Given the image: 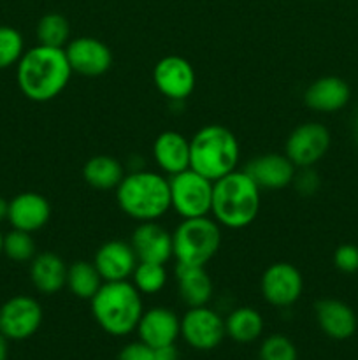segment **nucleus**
I'll return each mask as SVG.
<instances>
[{
    "label": "nucleus",
    "instance_id": "4c0bfd02",
    "mask_svg": "<svg viewBox=\"0 0 358 360\" xmlns=\"http://www.w3.org/2000/svg\"><path fill=\"white\" fill-rule=\"evenodd\" d=\"M0 253H4V234L0 232Z\"/></svg>",
    "mask_w": 358,
    "mask_h": 360
},
{
    "label": "nucleus",
    "instance_id": "2f4dec72",
    "mask_svg": "<svg viewBox=\"0 0 358 360\" xmlns=\"http://www.w3.org/2000/svg\"><path fill=\"white\" fill-rule=\"evenodd\" d=\"M333 264L343 273H357L358 271V246L340 245L333 253Z\"/></svg>",
    "mask_w": 358,
    "mask_h": 360
},
{
    "label": "nucleus",
    "instance_id": "ddd939ff",
    "mask_svg": "<svg viewBox=\"0 0 358 360\" xmlns=\"http://www.w3.org/2000/svg\"><path fill=\"white\" fill-rule=\"evenodd\" d=\"M65 55L72 72L98 77L112 65V53L105 42L95 37H77L65 46Z\"/></svg>",
    "mask_w": 358,
    "mask_h": 360
},
{
    "label": "nucleus",
    "instance_id": "4468645a",
    "mask_svg": "<svg viewBox=\"0 0 358 360\" xmlns=\"http://www.w3.org/2000/svg\"><path fill=\"white\" fill-rule=\"evenodd\" d=\"M132 245L139 262L167 264L174 257L172 234L157 221H140L132 232Z\"/></svg>",
    "mask_w": 358,
    "mask_h": 360
},
{
    "label": "nucleus",
    "instance_id": "a211bd4d",
    "mask_svg": "<svg viewBox=\"0 0 358 360\" xmlns=\"http://www.w3.org/2000/svg\"><path fill=\"white\" fill-rule=\"evenodd\" d=\"M137 333L142 343L151 348L174 345L181 334V320L172 309L151 308L142 313L137 326Z\"/></svg>",
    "mask_w": 358,
    "mask_h": 360
},
{
    "label": "nucleus",
    "instance_id": "473e14b6",
    "mask_svg": "<svg viewBox=\"0 0 358 360\" xmlns=\"http://www.w3.org/2000/svg\"><path fill=\"white\" fill-rule=\"evenodd\" d=\"M293 186L300 195H314L319 188V176L312 171V167H302L300 171L295 172Z\"/></svg>",
    "mask_w": 358,
    "mask_h": 360
},
{
    "label": "nucleus",
    "instance_id": "5701e85b",
    "mask_svg": "<svg viewBox=\"0 0 358 360\" xmlns=\"http://www.w3.org/2000/svg\"><path fill=\"white\" fill-rule=\"evenodd\" d=\"M30 280L41 294H58L67 287V269L62 257L51 252H42L30 260Z\"/></svg>",
    "mask_w": 358,
    "mask_h": 360
},
{
    "label": "nucleus",
    "instance_id": "f704fd0d",
    "mask_svg": "<svg viewBox=\"0 0 358 360\" xmlns=\"http://www.w3.org/2000/svg\"><path fill=\"white\" fill-rule=\"evenodd\" d=\"M153 360H179V352L175 345L153 348Z\"/></svg>",
    "mask_w": 358,
    "mask_h": 360
},
{
    "label": "nucleus",
    "instance_id": "39448f33",
    "mask_svg": "<svg viewBox=\"0 0 358 360\" xmlns=\"http://www.w3.org/2000/svg\"><path fill=\"white\" fill-rule=\"evenodd\" d=\"M239 157V141L227 127L206 125L190 139V169L211 181L235 171Z\"/></svg>",
    "mask_w": 358,
    "mask_h": 360
},
{
    "label": "nucleus",
    "instance_id": "2eb2a0df",
    "mask_svg": "<svg viewBox=\"0 0 358 360\" xmlns=\"http://www.w3.org/2000/svg\"><path fill=\"white\" fill-rule=\"evenodd\" d=\"M137 255L125 241H107L97 250L93 264L104 281H125L137 267Z\"/></svg>",
    "mask_w": 358,
    "mask_h": 360
},
{
    "label": "nucleus",
    "instance_id": "1a4fd4ad",
    "mask_svg": "<svg viewBox=\"0 0 358 360\" xmlns=\"http://www.w3.org/2000/svg\"><path fill=\"white\" fill-rule=\"evenodd\" d=\"M181 336L195 350H214L227 336L225 320L207 306L190 308L181 319Z\"/></svg>",
    "mask_w": 358,
    "mask_h": 360
},
{
    "label": "nucleus",
    "instance_id": "4be33fe9",
    "mask_svg": "<svg viewBox=\"0 0 358 360\" xmlns=\"http://www.w3.org/2000/svg\"><path fill=\"white\" fill-rule=\"evenodd\" d=\"M175 281H178V294L188 308L207 306L213 297V281L207 274L206 266H175Z\"/></svg>",
    "mask_w": 358,
    "mask_h": 360
},
{
    "label": "nucleus",
    "instance_id": "20e7f679",
    "mask_svg": "<svg viewBox=\"0 0 358 360\" xmlns=\"http://www.w3.org/2000/svg\"><path fill=\"white\" fill-rule=\"evenodd\" d=\"M116 200L126 217L137 221H157L171 210L168 179L153 171L130 172L116 188Z\"/></svg>",
    "mask_w": 358,
    "mask_h": 360
},
{
    "label": "nucleus",
    "instance_id": "dca6fc26",
    "mask_svg": "<svg viewBox=\"0 0 358 360\" xmlns=\"http://www.w3.org/2000/svg\"><path fill=\"white\" fill-rule=\"evenodd\" d=\"M253 181L263 190H281L293 183L297 167L286 155L267 153L256 157L244 167Z\"/></svg>",
    "mask_w": 358,
    "mask_h": 360
},
{
    "label": "nucleus",
    "instance_id": "e433bc0d",
    "mask_svg": "<svg viewBox=\"0 0 358 360\" xmlns=\"http://www.w3.org/2000/svg\"><path fill=\"white\" fill-rule=\"evenodd\" d=\"M7 214H9V202L4 197H0V224L7 220Z\"/></svg>",
    "mask_w": 358,
    "mask_h": 360
},
{
    "label": "nucleus",
    "instance_id": "7ed1b4c3",
    "mask_svg": "<svg viewBox=\"0 0 358 360\" xmlns=\"http://www.w3.org/2000/svg\"><path fill=\"white\" fill-rule=\"evenodd\" d=\"M135 285L125 281H104L91 299V315L104 333L128 336L142 316V297Z\"/></svg>",
    "mask_w": 358,
    "mask_h": 360
},
{
    "label": "nucleus",
    "instance_id": "58836bf2",
    "mask_svg": "<svg viewBox=\"0 0 358 360\" xmlns=\"http://www.w3.org/2000/svg\"><path fill=\"white\" fill-rule=\"evenodd\" d=\"M354 130H357V139H358V115H357V122H354Z\"/></svg>",
    "mask_w": 358,
    "mask_h": 360
},
{
    "label": "nucleus",
    "instance_id": "a878e982",
    "mask_svg": "<svg viewBox=\"0 0 358 360\" xmlns=\"http://www.w3.org/2000/svg\"><path fill=\"white\" fill-rule=\"evenodd\" d=\"M102 283H104V280L100 278L93 262L77 260V262L70 264L69 269H67V287L77 299L91 301L98 288L102 287Z\"/></svg>",
    "mask_w": 358,
    "mask_h": 360
},
{
    "label": "nucleus",
    "instance_id": "9b49d317",
    "mask_svg": "<svg viewBox=\"0 0 358 360\" xmlns=\"http://www.w3.org/2000/svg\"><path fill=\"white\" fill-rule=\"evenodd\" d=\"M262 295L270 306L290 308L300 299L304 278L300 271L288 262H276L267 267L260 281Z\"/></svg>",
    "mask_w": 358,
    "mask_h": 360
},
{
    "label": "nucleus",
    "instance_id": "bb28decb",
    "mask_svg": "<svg viewBox=\"0 0 358 360\" xmlns=\"http://www.w3.org/2000/svg\"><path fill=\"white\" fill-rule=\"evenodd\" d=\"M37 41L39 44L49 46V48H62L69 44L70 25L63 14L48 13L39 20L37 23Z\"/></svg>",
    "mask_w": 358,
    "mask_h": 360
},
{
    "label": "nucleus",
    "instance_id": "412c9836",
    "mask_svg": "<svg viewBox=\"0 0 358 360\" xmlns=\"http://www.w3.org/2000/svg\"><path fill=\"white\" fill-rule=\"evenodd\" d=\"M153 157L165 174L186 171L190 169V141L175 130H165L154 139Z\"/></svg>",
    "mask_w": 358,
    "mask_h": 360
},
{
    "label": "nucleus",
    "instance_id": "9d476101",
    "mask_svg": "<svg viewBox=\"0 0 358 360\" xmlns=\"http://www.w3.org/2000/svg\"><path fill=\"white\" fill-rule=\"evenodd\" d=\"M42 323V308L30 295H16L0 306V333L11 341L34 336Z\"/></svg>",
    "mask_w": 358,
    "mask_h": 360
},
{
    "label": "nucleus",
    "instance_id": "7c9ffc66",
    "mask_svg": "<svg viewBox=\"0 0 358 360\" xmlns=\"http://www.w3.org/2000/svg\"><path fill=\"white\" fill-rule=\"evenodd\" d=\"M260 360H298L297 347L290 338L272 334L265 338L260 347Z\"/></svg>",
    "mask_w": 358,
    "mask_h": 360
},
{
    "label": "nucleus",
    "instance_id": "f257e3e1",
    "mask_svg": "<svg viewBox=\"0 0 358 360\" xmlns=\"http://www.w3.org/2000/svg\"><path fill=\"white\" fill-rule=\"evenodd\" d=\"M72 69L65 49L37 44L18 62L16 79L21 94L34 102H49L69 84Z\"/></svg>",
    "mask_w": 358,
    "mask_h": 360
},
{
    "label": "nucleus",
    "instance_id": "c756f323",
    "mask_svg": "<svg viewBox=\"0 0 358 360\" xmlns=\"http://www.w3.org/2000/svg\"><path fill=\"white\" fill-rule=\"evenodd\" d=\"M25 53V42L20 32L7 25H0V70L20 62Z\"/></svg>",
    "mask_w": 358,
    "mask_h": 360
},
{
    "label": "nucleus",
    "instance_id": "cd10ccee",
    "mask_svg": "<svg viewBox=\"0 0 358 360\" xmlns=\"http://www.w3.org/2000/svg\"><path fill=\"white\" fill-rule=\"evenodd\" d=\"M132 283L135 285L140 294L153 295L158 294L167 283V271L164 264L137 262L135 271L132 274Z\"/></svg>",
    "mask_w": 358,
    "mask_h": 360
},
{
    "label": "nucleus",
    "instance_id": "f8f14e48",
    "mask_svg": "<svg viewBox=\"0 0 358 360\" xmlns=\"http://www.w3.org/2000/svg\"><path fill=\"white\" fill-rule=\"evenodd\" d=\"M154 86L168 101H186L195 90V69L186 58L178 55L164 56L153 69Z\"/></svg>",
    "mask_w": 358,
    "mask_h": 360
},
{
    "label": "nucleus",
    "instance_id": "6e6552de",
    "mask_svg": "<svg viewBox=\"0 0 358 360\" xmlns=\"http://www.w3.org/2000/svg\"><path fill=\"white\" fill-rule=\"evenodd\" d=\"M330 148V132L321 123H302L291 130L284 144V155L297 169L312 167L326 155Z\"/></svg>",
    "mask_w": 358,
    "mask_h": 360
},
{
    "label": "nucleus",
    "instance_id": "c85d7f7f",
    "mask_svg": "<svg viewBox=\"0 0 358 360\" xmlns=\"http://www.w3.org/2000/svg\"><path fill=\"white\" fill-rule=\"evenodd\" d=\"M4 253L14 262H30L35 253V241L30 232L13 229L4 236Z\"/></svg>",
    "mask_w": 358,
    "mask_h": 360
},
{
    "label": "nucleus",
    "instance_id": "f03ea898",
    "mask_svg": "<svg viewBox=\"0 0 358 360\" xmlns=\"http://www.w3.org/2000/svg\"><path fill=\"white\" fill-rule=\"evenodd\" d=\"M262 188L251 176L242 171H232L213 183V213L214 220L227 229H244L255 221L260 211Z\"/></svg>",
    "mask_w": 358,
    "mask_h": 360
},
{
    "label": "nucleus",
    "instance_id": "0eeeda50",
    "mask_svg": "<svg viewBox=\"0 0 358 360\" xmlns=\"http://www.w3.org/2000/svg\"><path fill=\"white\" fill-rule=\"evenodd\" d=\"M213 183L193 169L172 174L168 178L171 210L181 218L207 217L213 206Z\"/></svg>",
    "mask_w": 358,
    "mask_h": 360
},
{
    "label": "nucleus",
    "instance_id": "393cba45",
    "mask_svg": "<svg viewBox=\"0 0 358 360\" xmlns=\"http://www.w3.org/2000/svg\"><path fill=\"white\" fill-rule=\"evenodd\" d=\"M225 330H227V336H230L237 343H253L263 333V316L255 308L242 306L227 316Z\"/></svg>",
    "mask_w": 358,
    "mask_h": 360
},
{
    "label": "nucleus",
    "instance_id": "72a5a7b5",
    "mask_svg": "<svg viewBox=\"0 0 358 360\" xmlns=\"http://www.w3.org/2000/svg\"><path fill=\"white\" fill-rule=\"evenodd\" d=\"M118 360H153V348L142 341L130 343L119 352Z\"/></svg>",
    "mask_w": 358,
    "mask_h": 360
},
{
    "label": "nucleus",
    "instance_id": "aec40b11",
    "mask_svg": "<svg viewBox=\"0 0 358 360\" xmlns=\"http://www.w3.org/2000/svg\"><path fill=\"white\" fill-rule=\"evenodd\" d=\"M351 90L344 79L337 76H325L309 84L304 102L316 112H337L350 102Z\"/></svg>",
    "mask_w": 358,
    "mask_h": 360
},
{
    "label": "nucleus",
    "instance_id": "b1692460",
    "mask_svg": "<svg viewBox=\"0 0 358 360\" xmlns=\"http://www.w3.org/2000/svg\"><path fill=\"white\" fill-rule=\"evenodd\" d=\"M83 178L91 188L112 190L118 188L121 179L125 178L121 162L109 155L91 157L83 167Z\"/></svg>",
    "mask_w": 358,
    "mask_h": 360
},
{
    "label": "nucleus",
    "instance_id": "f3484780",
    "mask_svg": "<svg viewBox=\"0 0 358 360\" xmlns=\"http://www.w3.org/2000/svg\"><path fill=\"white\" fill-rule=\"evenodd\" d=\"M51 218V206L48 199L41 193L35 192H23L18 193L9 202V214L7 220L11 221L13 229L25 232L41 231L46 227Z\"/></svg>",
    "mask_w": 358,
    "mask_h": 360
},
{
    "label": "nucleus",
    "instance_id": "6ab92c4d",
    "mask_svg": "<svg viewBox=\"0 0 358 360\" xmlns=\"http://www.w3.org/2000/svg\"><path fill=\"white\" fill-rule=\"evenodd\" d=\"M314 313L319 329L332 340H347L357 330V315L339 299H321L314 304Z\"/></svg>",
    "mask_w": 358,
    "mask_h": 360
},
{
    "label": "nucleus",
    "instance_id": "423d86ee",
    "mask_svg": "<svg viewBox=\"0 0 358 360\" xmlns=\"http://www.w3.org/2000/svg\"><path fill=\"white\" fill-rule=\"evenodd\" d=\"M221 246V229L209 217L183 218L172 232V248L178 264L206 266Z\"/></svg>",
    "mask_w": 358,
    "mask_h": 360
},
{
    "label": "nucleus",
    "instance_id": "c9c22d12",
    "mask_svg": "<svg viewBox=\"0 0 358 360\" xmlns=\"http://www.w3.org/2000/svg\"><path fill=\"white\" fill-rule=\"evenodd\" d=\"M7 338L0 333V360H7V355H9V347H7Z\"/></svg>",
    "mask_w": 358,
    "mask_h": 360
}]
</instances>
